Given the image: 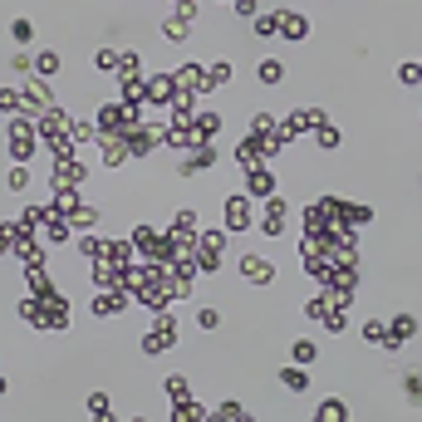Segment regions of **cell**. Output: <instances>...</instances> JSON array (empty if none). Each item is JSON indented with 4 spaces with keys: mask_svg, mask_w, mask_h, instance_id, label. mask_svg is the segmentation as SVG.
Listing matches in <instances>:
<instances>
[{
    "mask_svg": "<svg viewBox=\"0 0 422 422\" xmlns=\"http://www.w3.org/2000/svg\"><path fill=\"white\" fill-rule=\"evenodd\" d=\"M221 211H226L231 231H246V226H250V201H246V196H226V201H221Z\"/></svg>",
    "mask_w": 422,
    "mask_h": 422,
    "instance_id": "obj_1",
    "label": "cell"
},
{
    "mask_svg": "<svg viewBox=\"0 0 422 422\" xmlns=\"http://www.w3.org/2000/svg\"><path fill=\"white\" fill-rule=\"evenodd\" d=\"M10 35H15V44H30V39H35V20H25V15H20V20L10 25Z\"/></svg>",
    "mask_w": 422,
    "mask_h": 422,
    "instance_id": "obj_8",
    "label": "cell"
},
{
    "mask_svg": "<svg viewBox=\"0 0 422 422\" xmlns=\"http://www.w3.org/2000/svg\"><path fill=\"white\" fill-rule=\"evenodd\" d=\"M255 74H260V84H280V79H285V64H280V59H260Z\"/></svg>",
    "mask_w": 422,
    "mask_h": 422,
    "instance_id": "obj_4",
    "label": "cell"
},
{
    "mask_svg": "<svg viewBox=\"0 0 422 422\" xmlns=\"http://www.w3.org/2000/svg\"><path fill=\"white\" fill-rule=\"evenodd\" d=\"M320 417H324V422H334V417H349V407L334 398V403H324V407H320Z\"/></svg>",
    "mask_w": 422,
    "mask_h": 422,
    "instance_id": "obj_9",
    "label": "cell"
},
{
    "mask_svg": "<svg viewBox=\"0 0 422 422\" xmlns=\"http://www.w3.org/2000/svg\"><path fill=\"white\" fill-rule=\"evenodd\" d=\"M295 363H314V344H309V339L295 344Z\"/></svg>",
    "mask_w": 422,
    "mask_h": 422,
    "instance_id": "obj_10",
    "label": "cell"
},
{
    "mask_svg": "<svg viewBox=\"0 0 422 422\" xmlns=\"http://www.w3.org/2000/svg\"><path fill=\"white\" fill-rule=\"evenodd\" d=\"M246 192H250V196H275V177H270V172H250Z\"/></svg>",
    "mask_w": 422,
    "mask_h": 422,
    "instance_id": "obj_2",
    "label": "cell"
},
{
    "mask_svg": "<svg viewBox=\"0 0 422 422\" xmlns=\"http://www.w3.org/2000/svg\"><path fill=\"white\" fill-rule=\"evenodd\" d=\"M35 74H39V79H55V74H59V55H39V59H35Z\"/></svg>",
    "mask_w": 422,
    "mask_h": 422,
    "instance_id": "obj_7",
    "label": "cell"
},
{
    "mask_svg": "<svg viewBox=\"0 0 422 422\" xmlns=\"http://www.w3.org/2000/svg\"><path fill=\"white\" fill-rule=\"evenodd\" d=\"M236 10H241V15H255L260 6H255V0H236Z\"/></svg>",
    "mask_w": 422,
    "mask_h": 422,
    "instance_id": "obj_12",
    "label": "cell"
},
{
    "mask_svg": "<svg viewBox=\"0 0 422 422\" xmlns=\"http://www.w3.org/2000/svg\"><path fill=\"white\" fill-rule=\"evenodd\" d=\"M25 187H30V172L15 167V172H10V192H25Z\"/></svg>",
    "mask_w": 422,
    "mask_h": 422,
    "instance_id": "obj_11",
    "label": "cell"
},
{
    "mask_svg": "<svg viewBox=\"0 0 422 422\" xmlns=\"http://www.w3.org/2000/svg\"><path fill=\"white\" fill-rule=\"evenodd\" d=\"M241 266H246V280H270V260H260V255H246Z\"/></svg>",
    "mask_w": 422,
    "mask_h": 422,
    "instance_id": "obj_5",
    "label": "cell"
},
{
    "mask_svg": "<svg viewBox=\"0 0 422 422\" xmlns=\"http://www.w3.org/2000/svg\"><path fill=\"white\" fill-rule=\"evenodd\" d=\"M280 383H285L290 393H304V388H309V374H300V368H285V374H280Z\"/></svg>",
    "mask_w": 422,
    "mask_h": 422,
    "instance_id": "obj_6",
    "label": "cell"
},
{
    "mask_svg": "<svg viewBox=\"0 0 422 422\" xmlns=\"http://www.w3.org/2000/svg\"><path fill=\"white\" fill-rule=\"evenodd\" d=\"M304 30H309L304 15H280V35H285V39H304Z\"/></svg>",
    "mask_w": 422,
    "mask_h": 422,
    "instance_id": "obj_3",
    "label": "cell"
}]
</instances>
